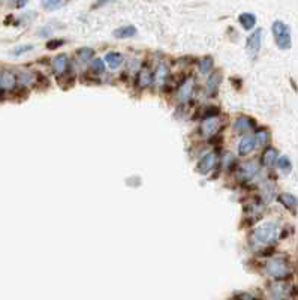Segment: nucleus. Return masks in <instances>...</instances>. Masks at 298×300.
<instances>
[{"label": "nucleus", "mask_w": 298, "mask_h": 300, "mask_svg": "<svg viewBox=\"0 0 298 300\" xmlns=\"http://www.w3.org/2000/svg\"><path fill=\"white\" fill-rule=\"evenodd\" d=\"M277 234H279V227L274 222H269L255 228L252 234V242L255 246H269L277 239Z\"/></svg>", "instance_id": "nucleus-1"}, {"label": "nucleus", "mask_w": 298, "mask_h": 300, "mask_svg": "<svg viewBox=\"0 0 298 300\" xmlns=\"http://www.w3.org/2000/svg\"><path fill=\"white\" fill-rule=\"evenodd\" d=\"M273 35L276 39V44L280 50L291 48V29L288 28L283 21H274L273 23Z\"/></svg>", "instance_id": "nucleus-2"}, {"label": "nucleus", "mask_w": 298, "mask_h": 300, "mask_svg": "<svg viewBox=\"0 0 298 300\" xmlns=\"http://www.w3.org/2000/svg\"><path fill=\"white\" fill-rule=\"evenodd\" d=\"M267 272L274 278H285L289 275V266L288 261L282 257H276L271 258L270 261L267 263Z\"/></svg>", "instance_id": "nucleus-3"}, {"label": "nucleus", "mask_w": 298, "mask_h": 300, "mask_svg": "<svg viewBox=\"0 0 298 300\" xmlns=\"http://www.w3.org/2000/svg\"><path fill=\"white\" fill-rule=\"evenodd\" d=\"M261 44H262V29H256L246 41V48L249 54H256L261 48Z\"/></svg>", "instance_id": "nucleus-4"}, {"label": "nucleus", "mask_w": 298, "mask_h": 300, "mask_svg": "<svg viewBox=\"0 0 298 300\" xmlns=\"http://www.w3.org/2000/svg\"><path fill=\"white\" fill-rule=\"evenodd\" d=\"M215 164H216V155H215V153H207V155H204V156L199 159L196 171H198L199 174H207V173H210V171L213 170Z\"/></svg>", "instance_id": "nucleus-5"}, {"label": "nucleus", "mask_w": 298, "mask_h": 300, "mask_svg": "<svg viewBox=\"0 0 298 300\" xmlns=\"http://www.w3.org/2000/svg\"><path fill=\"white\" fill-rule=\"evenodd\" d=\"M17 84V77L11 71L0 72V90H11Z\"/></svg>", "instance_id": "nucleus-6"}, {"label": "nucleus", "mask_w": 298, "mask_h": 300, "mask_svg": "<svg viewBox=\"0 0 298 300\" xmlns=\"http://www.w3.org/2000/svg\"><path fill=\"white\" fill-rule=\"evenodd\" d=\"M192 92H193V80H186L183 81V84L178 87L177 90V98L180 102H186L192 96Z\"/></svg>", "instance_id": "nucleus-7"}, {"label": "nucleus", "mask_w": 298, "mask_h": 300, "mask_svg": "<svg viewBox=\"0 0 298 300\" xmlns=\"http://www.w3.org/2000/svg\"><path fill=\"white\" fill-rule=\"evenodd\" d=\"M258 170H259L258 164H256L255 161H250V162L244 164L243 167L240 168V177H242L243 180H249V179H252V177L256 176Z\"/></svg>", "instance_id": "nucleus-8"}, {"label": "nucleus", "mask_w": 298, "mask_h": 300, "mask_svg": "<svg viewBox=\"0 0 298 300\" xmlns=\"http://www.w3.org/2000/svg\"><path fill=\"white\" fill-rule=\"evenodd\" d=\"M255 146H256V143H255L253 137H244L243 140L240 141V144H239V155H242V156L249 155L255 149Z\"/></svg>", "instance_id": "nucleus-9"}, {"label": "nucleus", "mask_w": 298, "mask_h": 300, "mask_svg": "<svg viewBox=\"0 0 298 300\" xmlns=\"http://www.w3.org/2000/svg\"><path fill=\"white\" fill-rule=\"evenodd\" d=\"M136 35V28L129 24V26H122V28L114 30V38L117 39H126V38H132Z\"/></svg>", "instance_id": "nucleus-10"}, {"label": "nucleus", "mask_w": 298, "mask_h": 300, "mask_svg": "<svg viewBox=\"0 0 298 300\" xmlns=\"http://www.w3.org/2000/svg\"><path fill=\"white\" fill-rule=\"evenodd\" d=\"M168 75H169V69H168V66H166L165 63H159V66H158V68H156V71H155L153 78H155V83H156V84L163 86V84L166 83Z\"/></svg>", "instance_id": "nucleus-11"}, {"label": "nucleus", "mask_w": 298, "mask_h": 300, "mask_svg": "<svg viewBox=\"0 0 298 300\" xmlns=\"http://www.w3.org/2000/svg\"><path fill=\"white\" fill-rule=\"evenodd\" d=\"M253 126H255V122H253L250 117H246V116L239 117V119L235 120V123H234V129H235L237 132L249 131V129H250V128H253Z\"/></svg>", "instance_id": "nucleus-12"}, {"label": "nucleus", "mask_w": 298, "mask_h": 300, "mask_svg": "<svg viewBox=\"0 0 298 300\" xmlns=\"http://www.w3.org/2000/svg\"><path fill=\"white\" fill-rule=\"evenodd\" d=\"M220 80H222V75H220L219 71L213 72L212 77L208 78V83H207V92H208L210 96H215V93L217 92V87H219V84H220Z\"/></svg>", "instance_id": "nucleus-13"}, {"label": "nucleus", "mask_w": 298, "mask_h": 300, "mask_svg": "<svg viewBox=\"0 0 298 300\" xmlns=\"http://www.w3.org/2000/svg\"><path fill=\"white\" fill-rule=\"evenodd\" d=\"M239 23L242 24V28L246 29V30H250V29L255 28L256 24V17L250 12H244L239 17Z\"/></svg>", "instance_id": "nucleus-14"}, {"label": "nucleus", "mask_w": 298, "mask_h": 300, "mask_svg": "<svg viewBox=\"0 0 298 300\" xmlns=\"http://www.w3.org/2000/svg\"><path fill=\"white\" fill-rule=\"evenodd\" d=\"M279 201H280L285 207H288V209H291V210H295L298 206V200L292 195V194H280V195H279Z\"/></svg>", "instance_id": "nucleus-15"}, {"label": "nucleus", "mask_w": 298, "mask_h": 300, "mask_svg": "<svg viewBox=\"0 0 298 300\" xmlns=\"http://www.w3.org/2000/svg\"><path fill=\"white\" fill-rule=\"evenodd\" d=\"M66 65H68V56H55L54 60H53V68H54L55 74H63V72L66 71Z\"/></svg>", "instance_id": "nucleus-16"}, {"label": "nucleus", "mask_w": 298, "mask_h": 300, "mask_svg": "<svg viewBox=\"0 0 298 300\" xmlns=\"http://www.w3.org/2000/svg\"><path fill=\"white\" fill-rule=\"evenodd\" d=\"M123 56L120 54V53H115V51H111L108 54L105 56V60H107V63H108V66L111 69H117L122 63H123Z\"/></svg>", "instance_id": "nucleus-17"}, {"label": "nucleus", "mask_w": 298, "mask_h": 300, "mask_svg": "<svg viewBox=\"0 0 298 300\" xmlns=\"http://www.w3.org/2000/svg\"><path fill=\"white\" fill-rule=\"evenodd\" d=\"M138 83H139L141 87H145V86L152 84V71L148 69L147 65H144L142 69L139 71V74H138Z\"/></svg>", "instance_id": "nucleus-18"}, {"label": "nucleus", "mask_w": 298, "mask_h": 300, "mask_svg": "<svg viewBox=\"0 0 298 300\" xmlns=\"http://www.w3.org/2000/svg\"><path fill=\"white\" fill-rule=\"evenodd\" d=\"M276 159H277V150L273 149V147H269V149L264 152L262 158H261L262 164L265 165V167H273L274 162H276Z\"/></svg>", "instance_id": "nucleus-19"}, {"label": "nucleus", "mask_w": 298, "mask_h": 300, "mask_svg": "<svg viewBox=\"0 0 298 300\" xmlns=\"http://www.w3.org/2000/svg\"><path fill=\"white\" fill-rule=\"evenodd\" d=\"M220 126V122L217 117H212V119H207L204 120V125H202V129L207 132V134H215L217 129Z\"/></svg>", "instance_id": "nucleus-20"}, {"label": "nucleus", "mask_w": 298, "mask_h": 300, "mask_svg": "<svg viewBox=\"0 0 298 300\" xmlns=\"http://www.w3.org/2000/svg\"><path fill=\"white\" fill-rule=\"evenodd\" d=\"M213 65H215V62H213V59L212 57H204V59H201L199 60V72L201 74H207V72H210L212 69H213Z\"/></svg>", "instance_id": "nucleus-21"}, {"label": "nucleus", "mask_w": 298, "mask_h": 300, "mask_svg": "<svg viewBox=\"0 0 298 300\" xmlns=\"http://www.w3.org/2000/svg\"><path fill=\"white\" fill-rule=\"evenodd\" d=\"M277 167H279V170H280L282 173H285V174L291 173V170H292L291 159H289L288 156H282V158H279V159H277Z\"/></svg>", "instance_id": "nucleus-22"}, {"label": "nucleus", "mask_w": 298, "mask_h": 300, "mask_svg": "<svg viewBox=\"0 0 298 300\" xmlns=\"http://www.w3.org/2000/svg\"><path fill=\"white\" fill-rule=\"evenodd\" d=\"M65 5H66V2H60V0H47V2H42V8L45 11H48V12L55 11V9H58V8H62Z\"/></svg>", "instance_id": "nucleus-23"}, {"label": "nucleus", "mask_w": 298, "mask_h": 300, "mask_svg": "<svg viewBox=\"0 0 298 300\" xmlns=\"http://www.w3.org/2000/svg\"><path fill=\"white\" fill-rule=\"evenodd\" d=\"M253 138H255V143H256V144L264 146V144H267V143H269V140H270V134H269L265 129H261V131H258V132H256V135L253 137Z\"/></svg>", "instance_id": "nucleus-24"}, {"label": "nucleus", "mask_w": 298, "mask_h": 300, "mask_svg": "<svg viewBox=\"0 0 298 300\" xmlns=\"http://www.w3.org/2000/svg\"><path fill=\"white\" fill-rule=\"evenodd\" d=\"M77 56L81 59L82 62H87V60H90V59L95 56V50L90 48V47H82V48H80V50L77 51Z\"/></svg>", "instance_id": "nucleus-25"}, {"label": "nucleus", "mask_w": 298, "mask_h": 300, "mask_svg": "<svg viewBox=\"0 0 298 300\" xmlns=\"http://www.w3.org/2000/svg\"><path fill=\"white\" fill-rule=\"evenodd\" d=\"M92 69L98 74H102L105 71V63L102 59H93L92 60Z\"/></svg>", "instance_id": "nucleus-26"}, {"label": "nucleus", "mask_w": 298, "mask_h": 300, "mask_svg": "<svg viewBox=\"0 0 298 300\" xmlns=\"http://www.w3.org/2000/svg\"><path fill=\"white\" fill-rule=\"evenodd\" d=\"M33 50V45H18V47H15L12 51H11V54L12 56H21L24 54V53H28V51H32Z\"/></svg>", "instance_id": "nucleus-27"}, {"label": "nucleus", "mask_w": 298, "mask_h": 300, "mask_svg": "<svg viewBox=\"0 0 298 300\" xmlns=\"http://www.w3.org/2000/svg\"><path fill=\"white\" fill-rule=\"evenodd\" d=\"M18 81L21 83V84H30V83H33V74L32 72H21L20 75H18Z\"/></svg>", "instance_id": "nucleus-28"}, {"label": "nucleus", "mask_w": 298, "mask_h": 300, "mask_svg": "<svg viewBox=\"0 0 298 300\" xmlns=\"http://www.w3.org/2000/svg\"><path fill=\"white\" fill-rule=\"evenodd\" d=\"M63 44H65L63 39H53V41H50V42L47 44V48H48V50H54V48H58V47L63 45Z\"/></svg>", "instance_id": "nucleus-29"}, {"label": "nucleus", "mask_w": 298, "mask_h": 300, "mask_svg": "<svg viewBox=\"0 0 298 300\" xmlns=\"http://www.w3.org/2000/svg\"><path fill=\"white\" fill-rule=\"evenodd\" d=\"M234 300H256L253 296H250V294H246V293H242V294H237Z\"/></svg>", "instance_id": "nucleus-30"}, {"label": "nucleus", "mask_w": 298, "mask_h": 300, "mask_svg": "<svg viewBox=\"0 0 298 300\" xmlns=\"http://www.w3.org/2000/svg\"><path fill=\"white\" fill-rule=\"evenodd\" d=\"M24 5H26V2H21V3H17V6H18V8H21V6H24Z\"/></svg>", "instance_id": "nucleus-31"}]
</instances>
